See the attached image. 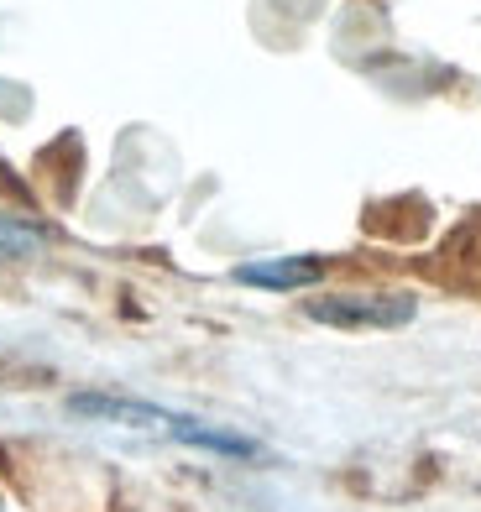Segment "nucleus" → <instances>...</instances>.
<instances>
[{
  "label": "nucleus",
  "instance_id": "obj_1",
  "mask_svg": "<svg viewBox=\"0 0 481 512\" xmlns=\"http://www.w3.org/2000/svg\"><path fill=\"white\" fill-rule=\"evenodd\" d=\"M79 418H95V424H116V429H142V434H163L178 439V445H199V450H215V455H257V445L231 429H215L204 418L189 413H168L157 403H136V398H110V392H79L68 398Z\"/></svg>",
  "mask_w": 481,
  "mask_h": 512
},
{
  "label": "nucleus",
  "instance_id": "obj_2",
  "mask_svg": "<svg viewBox=\"0 0 481 512\" xmlns=\"http://www.w3.org/2000/svg\"><path fill=\"white\" fill-rule=\"evenodd\" d=\"M414 314L419 304L408 293H330L309 304V319L335 324V330H398Z\"/></svg>",
  "mask_w": 481,
  "mask_h": 512
},
{
  "label": "nucleus",
  "instance_id": "obj_3",
  "mask_svg": "<svg viewBox=\"0 0 481 512\" xmlns=\"http://www.w3.org/2000/svg\"><path fill=\"white\" fill-rule=\"evenodd\" d=\"M319 272H325V262H314V256H267V262L236 267V283L272 288V293H293V288L319 283Z\"/></svg>",
  "mask_w": 481,
  "mask_h": 512
},
{
  "label": "nucleus",
  "instance_id": "obj_4",
  "mask_svg": "<svg viewBox=\"0 0 481 512\" xmlns=\"http://www.w3.org/2000/svg\"><path fill=\"white\" fill-rule=\"evenodd\" d=\"M48 246V230L27 215H11V209H0V262H27Z\"/></svg>",
  "mask_w": 481,
  "mask_h": 512
}]
</instances>
